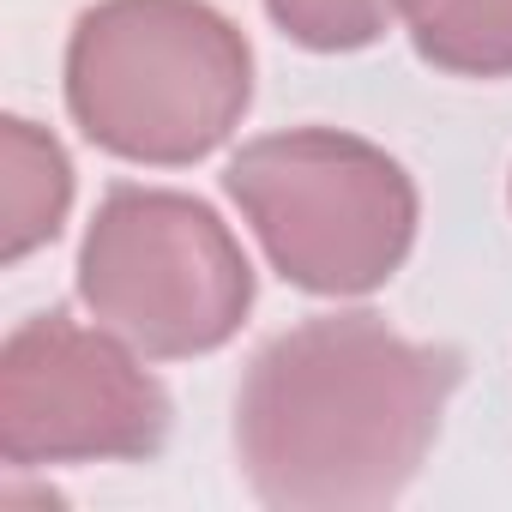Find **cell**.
I'll return each mask as SVG.
<instances>
[{
    "label": "cell",
    "mask_w": 512,
    "mask_h": 512,
    "mask_svg": "<svg viewBox=\"0 0 512 512\" xmlns=\"http://www.w3.org/2000/svg\"><path fill=\"white\" fill-rule=\"evenodd\" d=\"M464 362L380 314H320L278 332L235 392V458L278 512L392 506L446 416Z\"/></svg>",
    "instance_id": "obj_1"
},
{
    "label": "cell",
    "mask_w": 512,
    "mask_h": 512,
    "mask_svg": "<svg viewBox=\"0 0 512 512\" xmlns=\"http://www.w3.org/2000/svg\"><path fill=\"white\" fill-rule=\"evenodd\" d=\"M253 103V49L205 0H97L67 43L73 127L151 169L211 157Z\"/></svg>",
    "instance_id": "obj_2"
},
{
    "label": "cell",
    "mask_w": 512,
    "mask_h": 512,
    "mask_svg": "<svg viewBox=\"0 0 512 512\" xmlns=\"http://www.w3.org/2000/svg\"><path fill=\"white\" fill-rule=\"evenodd\" d=\"M223 187L272 272L308 296H368L416 247V181L398 157L338 127L247 139Z\"/></svg>",
    "instance_id": "obj_3"
},
{
    "label": "cell",
    "mask_w": 512,
    "mask_h": 512,
    "mask_svg": "<svg viewBox=\"0 0 512 512\" xmlns=\"http://www.w3.org/2000/svg\"><path fill=\"white\" fill-rule=\"evenodd\" d=\"M79 296L151 362L223 350L253 308V266L229 223L175 187H109L79 241Z\"/></svg>",
    "instance_id": "obj_4"
},
{
    "label": "cell",
    "mask_w": 512,
    "mask_h": 512,
    "mask_svg": "<svg viewBox=\"0 0 512 512\" xmlns=\"http://www.w3.org/2000/svg\"><path fill=\"white\" fill-rule=\"evenodd\" d=\"M169 440V392L109 326L25 320L0 350V458L13 470L151 458Z\"/></svg>",
    "instance_id": "obj_5"
},
{
    "label": "cell",
    "mask_w": 512,
    "mask_h": 512,
    "mask_svg": "<svg viewBox=\"0 0 512 512\" xmlns=\"http://www.w3.org/2000/svg\"><path fill=\"white\" fill-rule=\"evenodd\" d=\"M73 211V163L61 139L25 115L0 121V260L19 266L61 235Z\"/></svg>",
    "instance_id": "obj_6"
},
{
    "label": "cell",
    "mask_w": 512,
    "mask_h": 512,
    "mask_svg": "<svg viewBox=\"0 0 512 512\" xmlns=\"http://www.w3.org/2000/svg\"><path fill=\"white\" fill-rule=\"evenodd\" d=\"M410 43L452 79H512V0H410Z\"/></svg>",
    "instance_id": "obj_7"
},
{
    "label": "cell",
    "mask_w": 512,
    "mask_h": 512,
    "mask_svg": "<svg viewBox=\"0 0 512 512\" xmlns=\"http://www.w3.org/2000/svg\"><path fill=\"white\" fill-rule=\"evenodd\" d=\"M404 7L410 0H266L272 25L314 55H350L380 43L392 19H404Z\"/></svg>",
    "instance_id": "obj_8"
}]
</instances>
